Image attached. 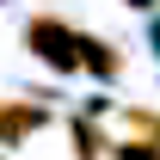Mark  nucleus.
Masks as SVG:
<instances>
[{
	"mask_svg": "<svg viewBox=\"0 0 160 160\" xmlns=\"http://www.w3.org/2000/svg\"><path fill=\"white\" fill-rule=\"evenodd\" d=\"M25 43H31V56H43L49 68H80V31L74 25H62L56 12H43V19H31L25 25Z\"/></svg>",
	"mask_w": 160,
	"mask_h": 160,
	"instance_id": "obj_1",
	"label": "nucleus"
},
{
	"mask_svg": "<svg viewBox=\"0 0 160 160\" xmlns=\"http://www.w3.org/2000/svg\"><path fill=\"white\" fill-rule=\"evenodd\" d=\"M37 123H49L43 105H12V111H0V142H19L25 129H37Z\"/></svg>",
	"mask_w": 160,
	"mask_h": 160,
	"instance_id": "obj_2",
	"label": "nucleus"
},
{
	"mask_svg": "<svg viewBox=\"0 0 160 160\" xmlns=\"http://www.w3.org/2000/svg\"><path fill=\"white\" fill-rule=\"evenodd\" d=\"M80 62H86L92 74H105V80L123 68V56H111V43H99V37H80Z\"/></svg>",
	"mask_w": 160,
	"mask_h": 160,
	"instance_id": "obj_3",
	"label": "nucleus"
},
{
	"mask_svg": "<svg viewBox=\"0 0 160 160\" xmlns=\"http://www.w3.org/2000/svg\"><path fill=\"white\" fill-rule=\"evenodd\" d=\"M99 154H105V136L86 117H74V160H99Z\"/></svg>",
	"mask_w": 160,
	"mask_h": 160,
	"instance_id": "obj_4",
	"label": "nucleus"
},
{
	"mask_svg": "<svg viewBox=\"0 0 160 160\" xmlns=\"http://www.w3.org/2000/svg\"><path fill=\"white\" fill-rule=\"evenodd\" d=\"M117 160H160V148H142V142H117Z\"/></svg>",
	"mask_w": 160,
	"mask_h": 160,
	"instance_id": "obj_5",
	"label": "nucleus"
},
{
	"mask_svg": "<svg viewBox=\"0 0 160 160\" xmlns=\"http://www.w3.org/2000/svg\"><path fill=\"white\" fill-rule=\"evenodd\" d=\"M129 123H136V129H148V136L160 142V117H154V111H129Z\"/></svg>",
	"mask_w": 160,
	"mask_h": 160,
	"instance_id": "obj_6",
	"label": "nucleus"
},
{
	"mask_svg": "<svg viewBox=\"0 0 160 160\" xmlns=\"http://www.w3.org/2000/svg\"><path fill=\"white\" fill-rule=\"evenodd\" d=\"M129 6H154V0H129Z\"/></svg>",
	"mask_w": 160,
	"mask_h": 160,
	"instance_id": "obj_7",
	"label": "nucleus"
}]
</instances>
